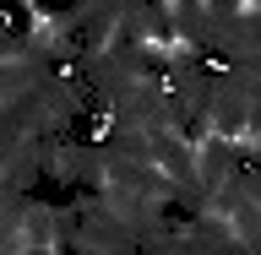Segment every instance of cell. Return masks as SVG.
<instances>
[{
	"label": "cell",
	"instance_id": "1",
	"mask_svg": "<svg viewBox=\"0 0 261 255\" xmlns=\"http://www.w3.org/2000/svg\"><path fill=\"white\" fill-rule=\"evenodd\" d=\"M71 255H147L136 228L93 190H76V234H71Z\"/></svg>",
	"mask_w": 261,
	"mask_h": 255
}]
</instances>
